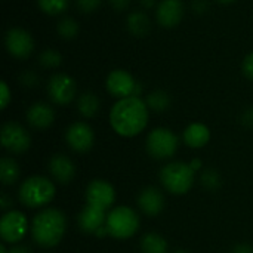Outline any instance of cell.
<instances>
[{
	"mask_svg": "<svg viewBox=\"0 0 253 253\" xmlns=\"http://www.w3.org/2000/svg\"><path fill=\"white\" fill-rule=\"evenodd\" d=\"M148 105L139 96L119 99L110 111V125L113 130L123 136L132 138L139 135L148 125Z\"/></svg>",
	"mask_w": 253,
	"mask_h": 253,
	"instance_id": "cell-1",
	"label": "cell"
},
{
	"mask_svg": "<svg viewBox=\"0 0 253 253\" xmlns=\"http://www.w3.org/2000/svg\"><path fill=\"white\" fill-rule=\"evenodd\" d=\"M67 230L65 215L55 208L39 212L31 222L33 240L42 248H55L62 240Z\"/></svg>",
	"mask_w": 253,
	"mask_h": 253,
	"instance_id": "cell-2",
	"label": "cell"
},
{
	"mask_svg": "<svg viewBox=\"0 0 253 253\" xmlns=\"http://www.w3.org/2000/svg\"><path fill=\"white\" fill-rule=\"evenodd\" d=\"M19 202L27 208H42L55 197V185L44 176H30L19 187Z\"/></svg>",
	"mask_w": 253,
	"mask_h": 253,
	"instance_id": "cell-3",
	"label": "cell"
},
{
	"mask_svg": "<svg viewBox=\"0 0 253 253\" xmlns=\"http://www.w3.org/2000/svg\"><path fill=\"white\" fill-rule=\"evenodd\" d=\"M194 173L196 172L190 165L172 162L160 170V181L170 194L182 196L191 190L194 184Z\"/></svg>",
	"mask_w": 253,
	"mask_h": 253,
	"instance_id": "cell-4",
	"label": "cell"
},
{
	"mask_svg": "<svg viewBox=\"0 0 253 253\" xmlns=\"http://www.w3.org/2000/svg\"><path fill=\"white\" fill-rule=\"evenodd\" d=\"M105 227L111 237L125 240V239L132 237L138 231L139 216L136 215L133 209L127 206H119V208H114L107 215Z\"/></svg>",
	"mask_w": 253,
	"mask_h": 253,
	"instance_id": "cell-5",
	"label": "cell"
},
{
	"mask_svg": "<svg viewBox=\"0 0 253 253\" xmlns=\"http://www.w3.org/2000/svg\"><path fill=\"white\" fill-rule=\"evenodd\" d=\"M147 151L153 159L165 160L173 157L179 147L178 136L166 127H156L147 136Z\"/></svg>",
	"mask_w": 253,
	"mask_h": 253,
	"instance_id": "cell-6",
	"label": "cell"
},
{
	"mask_svg": "<svg viewBox=\"0 0 253 253\" xmlns=\"http://www.w3.org/2000/svg\"><path fill=\"white\" fill-rule=\"evenodd\" d=\"M0 139H1V145L7 151L15 154L25 153L31 145V138L27 129L16 122H7L1 126Z\"/></svg>",
	"mask_w": 253,
	"mask_h": 253,
	"instance_id": "cell-7",
	"label": "cell"
},
{
	"mask_svg": "<svg viewBox=\"0 0 253 253\" xmlns=\"http://www.w3.org/2000/svg\"><path fill=\"white\" fill-rule=\"evenodd\" d=\"M4 46L10 56L16 59H27L34 50V39L27 30L13 27L7 30L4 36Z\"/></svg>",
	"mask_w": 253,
	"mask_h": 253,
	"instance_id": "cell-8",
	"label": "cell"
},
{
	"mask_svg": "<svg viewBox=\"0 0 253 253\" xmlns=\"http://www.w3.org/2000/svg\"><path fill=\"white\" fill-rule=\"evenodd\" d=\"M105 87L110 92V95L123 99L136 93L138 82L129 71L123 68H116L108 73L105 79Z\"/></svg>",
	"mask_w": 253,
	"mask_h": 253,
	"instance_id": "cell-9",
	"label": "cell"
},
{
	"mask_svg": "<svg viewBox=\"0 0 253 253\" xmlns=\"http://www.w3.org/2000/svg\"><path fill=\"white\" fill-rule=\"evenodd\" d=\"M47 95L56 105H68L76 95V82L65 73L53 74L47 82Z\"/></svg>",
	"mask_w": 253,
	"mask_h": 253,
	"instance_id": "cell-10",
	"label": "cell"
},
{
	"mask_svg": "<svg viewBox=\"0 0 253 253\" xmlns=\"http://www.w3.org/2000/svg\"><path fill=\"white\" fill-rule=\"evenodd\" d=\"M28 231V222L22 212L10 211L3 215L0 221V236L4 243H18Z\"/></svg>",
	"mask_w": 253,
	"mask_h": 253,
	"instance_id": "cell-11",
	"label": "cell"
},
{
	"mask_svg": "<svg viewBox=\"0 0 253 253\" xmlns=\"http://www.w3.org/2000/svg\"><path fill=\"white\" fill-rule=\"evenodd\" d=\"M65 141L68 147L76 153H86L93 147L95 133L92 127L84 122H76L67 127Z\"/></svg>",
	"mask_w": 253,
	"mask_h": 253,
	"instance_id": "cell-12",
	"label": "cell"
},
{
	"mask_svg": "<svg viewBox=\"0 0 253 253\" xmlns=\"http://www.w3.org/2000/svg\"><path fill=\"white\" fill-rule=\"evenodd\" d=\"M86 202L90 206L107 211L116 202V191L110 182L102 181V179H95L87 185Z\"/></svg>",
	"mask_w": 253,
	"mask_h": 253,
	"instance_id": "cell-13",
	"label": "cell"
},
{
	"mask_svg": "<svg viewBox=\"0 0 253 253\" xmlns=\"http://www.w3.org/2000/svg\"><path fill=\"white\" fill-rule=\"evenodd\" d=\"M184 16L182 0H160L156 6V21L160 27L173 28Z\"/></svg>",
	"mask_w": 253,
	"mask_h": 253,
	"instance_id": "cell-14",
	"label": "cell"
},
{
	"mask_svg": "<svg viewBox=\"0 0 253 253\" xmlns=\"http://www.w3.org/2000/svg\"><path fill=\"white\" fill-rule=\"evenodd\" d=\"M105 222H107L105 211L98 209V208L90 206V205H87L77 216L79 228L87 234H96V231L99 228L105 227Z\"/></svg>",
	"mask_w": 253,
	"mask_h": 253,
	"instance_id": "cell-15",
	"label": "cell"
},
{
	"mask_svg": "<svg viewBox=\"0 0 253 253\" xmlns=\"http://www.w3.org/2000/svg\"><path fill=\"white\" fill-rule=\"evenodd\" d=\"M53 120H55V111L46 102H34L27 110V122L34 129L44 130L52 126Z\"/></svg>",
	"mask_w": 253,
	"mask_h": 253,
	"instance_id": "cell-16",
	"label": "cell"
},
{
	"mask_svg": "<svg viewBox=\"0 0 253 253\" xmlns=\"http://www.w3.org/2000/svg\"><path fill=\"white\" fill-rule=\"evenodd\" d=\"M139 209L148 216H157L165 209V196L156 187L144 188L138 196Z\"/></svg>",
	"mask_w": 253,
	"mask_h": 253,
	"instance_id": "cell-17",
	"label": "cell"
},
{
	"mask_svg": "<svg viewBox=\"0 0 253 253\" xmlns=\"http://www.w3.org/2000/svg\"><path fill=\"white\" fill-rule=\"evenodd\" d=\"M49 172L53 179L62 185H67L73 181L76 175V168L71 159L65 154H55L49 162Z\"/></svg>",
	"mask_w": 253,
	"mask_h": 253,
	"instance_id": "cell-18",
	"label": "cell"
},
{
	"mask_svg": "<svg viewBox=\"0 0 253 253\" xmlns=\"http://www.w3.org/2000/svg\"><path fill=\"white\" fill-rule=\"evenodd\" d=\"M211 141V130L203 123H191L184 130V142L191 148H202Z\"/></svg>",
	"mask_w": 253,
	"mask_h": 253,
	"instance_id": "cell-19",
	"label": "cell"
},
{
	"mask_svg": "<svg viewBox=\"0 0 253 253\" xmlns=\"http://www.w3.org/2000/svg\"><path fill=\"white\" fill-rule=\"evenodd\" d=\"M126 27L129 33L135 37H145L151 30L150 18L142 10H133L126 18Z\"/></svg>",
	"mask_w": 253,
	"mask_h": 253,
	"instance_id": "cell-20",
	"label": "cell"
},
{
	"mask_svg": "<svg viewBox=\"0 0 253 253\" xmlns=\"http://www.w3.org/2000/svg\"><path fill=\"white\" fill-rule=\"evenodd\" d=\"M99 108H101L99 98L93 92H83L77 99V110L86 119L95 117L98 114Z\"/></svg>",
	"mask_w": 253,
	"mask_h": 253,
	"instance_id": "cell-21",
	"label": "cell"
},
{
	"mask_svg": "<svg viewBox=\"0 0 253 253\" xmlns=\"http://www.w3.org/2000/svg\"><path fill=\"white\" fill-rule=\"evenodd\" d=\"M19 178V166L10 157H3L0 160V181L3 185H13Z\"/></svg>",
	"mask_w": 253,
	"mask_h": 253,
	"instance_id": "cell-22",
	"label": "cell"
},
{
	"mask_svg": "<svg viewBox=\"0 0 253 253\" xmlns=\"http://www.w3.org/2000/svg\"><path fill=\"white\" fill-rule=\"evenodd\" d=\"M141 252L142 253H168L166 239L157 233H148L141 240Z\"/></svg>",
	"mask_w": 253,
	"mask_h": 253,
	"instance_id": "cell-23",
	"label": "cell"
},
{
	"mask_svg": "<svg viewBox=\"0 0 253 253\" xmlns=\"http://www.w3.org/2000/svg\"><path fill=\"white\" fill-rule=\"evenodd\" d=\"M147 105L150 110L156 111V113H162V111H166L169 107H170V96L166 90H154L151 93H148L147 99H145Z\"/></svg>",
	"mask_w": 253,
	"mask_h": 253,
	"instance_id": "cell-24",
	"label": "cell"
},
{
	"mask_svg": "<svg viewBox=\"0 0 253 253\" xmlns=\"http://www.w3.org/2000/svg\"><path fill=\"white\" fill-rule=\"evenodd\" d=\"M39 9L50 16H56L64 13L68 6H70V0H37Z\"/></svg>",
	"mask_w": 253,
	"mask_h": 253,
	"instance_id": "cell-25",
	"label": "cell"
},
{
	"mask_svg": "<svg viewBox=\"0 0 253 253\" xmlns=\"http://www.w3.org/2000/svg\"><path fill=\"white\" fill-rule=\"evenodd\" d=\"M79 24L74 18L71 16H65L62 19H59V22L56 24V31L58 34L65 39V40H71L79 34Z\"/></svg>",
	"mask_w": 253,
	"mask_h": 253,
	"instance_id": "cell-26",
	"label": "cell"
},
{
	"mask_svg": "<svg viewBox=\"0 0 253 253\" xmlns=\"http://www.w3.org/2000/svg\"><path fill=\"white\" fill-rule=\"evenodd\" d=\"M62 62V55L53 49H46L39 55V64L43 68H56Z\"/></svg>",
	"mask_w": 253,
	"mask_h": 253,
	"instance_id": "cell-27",
	"label": "cell"
},
{
	"mask_svg": "<svg viewBox=\"0 0 253 253\" xmlns=\"http://www.w3.org/2000/svg\"><path fill=\"white\" fill-rule=\"evenodd\" d=\"M202 184L208 188V190H216L221 185V178L219 173L213 169H206L202 173Z\"/></svg>",
	"mask_w": 253,
	"mask_h": 253,
	"instance_id": "cell-28",
	"label": "cell"
},
{
	"mask_svg": "<svg viewBox=\"0 0 253 253\" xmlns=\"http://www.w3.org/2000/svg\"><path fill=\"white\" fill-rule=\"evenodd\" d=\"M102 0H76V6L82 13H92L101 6Z\"/></svg>",
	"mask_w": 253,
	"mask_h": 253,
	"instance_id": "cell-29",
	"label": "cell"
},
{
	"mask_svg": "<svg viewBox=\"0 0 253 253\" xmlns=\"http://www.w3.org/2000/svg\"><path fill=\"white\" fill-rule=\"evenodd\" d=\"M19 82H21L24 86H27V87H33V86H36V84L39 83V76H37L34 71L27 70V71H24V73L19 76Z\"/></svg>",
	"mask_w": 253,
	"mask_h": 253,
	"instance_id": "cell-30",
	"label": "cell"
},
{
	"mask_svg": "<svg viewBox=\"0 0 253 253\" xmlns=\"http://www.w3.org/2000/svg\"><path fill=\"white\" fill-rule=\"evenodd\" d=\"M10 99H12L10 89H9V86H7L6 82H1V83H0V108L4 110V108L9 105Z\"/></svg>",
	"mask_w": 253,
	"mask_h": 253,
	"instance_id": "cell-31",
	"label": "cell"
},
{
	"mask_svg": "<svg viewBox=\"0 0 253 253\" xmlns=\"http://www.w3.org/2000/svg\"><path fill=\"white\" fill-rule=\"evenodd\" d=\"M242 71H243L246 79L253 80V52L245 56L243 64H242Z\"/></svg>",
	"mask_w": 253,
	"mask_h": 253,
	"instance_id": "cell-32",
	"label": "cell"
},
{
	"mask_svg": "<svg viewBox=\"0 0 253 253\" xmlns=\"http://www.w3.org/2000/svg\"><path fill=\"white\" fill-rule=\"evenodd\" d=\"M111 7L117 12H123L130 6V0H108Z\"/></svg>",
	"mask_w": 253,
	"mask_h": 253,
	"instance_id": "cell-33",
	"label": "cell"
},
{
	"mask_svg": "<svg viewBox=\"0 0 253 253\" xmlns=\"http://www.w3.org/2000/svg\"><path fill=\"white\" fill-rule=\"evenodd\" d=\"M209 9L208 0H193V10L196 13H205Z\"/></svg>",
	"mask_w": 253,
	"mask_h": 253,
	"instance_id": "cell-34",
	"label": "cell"
},
{
	"mask_svg": "<svg viewBox=\"0 0 253 253\" xmlns=\"http://www.w3.org/2000/svg\"><path fill=\"white\" fill-rule=\"evenodd\" d=\"M242 123H243L246 127L253 129V107L248 108V110L243 113V116H242Z\"/></svg>",
	"mask_w": 253,
	"mask_h": 253,
	"instance_id": "cell-35",
	"label": "cell"
},
{
	"mask_svg": "<svg viewBox=\"0 0 253 253\" xmlns=\"http://www.w3.org/2000/svg\"><path fill=\"white\" fill-rule=\"evenodd\" d=\"M9 206H12V199L9 197L7 193H1V197H0V208L3 211H6Z\"/></svg>",
	"mask_w": 253,
	"mask_h": 253,
	"instance_id": "cell-36",
	"label": "cell"
},
{
	"mask_svg": "<svg viewBox=\"0 0 253 253\" xmlns=\"http://www.w3.org/2000/svg\"><path fill=\"white\" fill-rule=\"evenodd\" d=\"M231 253H253V248L249 245H237L234 246Z\"/></svg>",
	"mask_w": 253,
	"mask_h": 253,
	"instance_id": "cell-37",
	"label": "cell"
},
{
	"mask_svg": "<svg viewBox=\"0 0 253 253\" xmlns=\"http://www.w3.org/2000/svg\"><path fill=\"white\" fill-rule=\"evenodd\" d=\"M9 253H31L30 252V249L27 248V246H13Z\"/></svg>",
	"mask_w": 253,
	"mask_h": 253,
	"instance_id": "cell-38",
	"label": "cell"
},
{
	"mask_svg": "<svg viewBox=\"0 0 253 253\" xmlns=\"http://www.w3.org/2000/svg\"><path fill=\"white\" fill-rule=\"evenodd\" d=\"M139 3L144 9H151L156 6V0H139Z\"/></svg>",
	"mask_w": 253,
	"mask_h": 253,
	"instance_id": "cell-39",
	"label": "cell"
},
{
	"mask_svg": "<svg viewBox=\"0 0 253 253\" xmlns=\"http://www.w3.org/2000/svg\"><path fill=\"white\" fill-rule=\"evenodd\" d=\"M190 166H191V168H193V170L196 172V170L202 169V162H200V160H193V162L190 163Z\"/></svg>",
	"mask_w": 253,
	"mask_h": 253,
	"instance_id": "cell-40",
	"label": "cell"
},
{
	"mask_svg": "<svg viewBox=\"0 0 253 253\" xmlns=\"http://www.w3.org/2000/svg\"><path fill=\"white\" fill-rule=\"evenodd\" d=\"M218 3H221V4H230V3H234L236 0H216Z\"/></svg>",
	"mask_w": 253,
	"mask_h": 253,
	"instance_id": "cell-41",
	"label": "cell"
},
{
	"mask_svg": "<svg viewBox=\"0 0 253 253\" xmlns=\"http://www.w3.org/2000/svg\"><path fill=\"white\" fill-rule=\"evenodd\" d=\"M0 253H9V251L6 249V246H4V245H0Z\"/></svg>",
	"mask_w": 253,
	"mask_h": 253,
	"instance_id": "cell-42",
	"label": "cell"
},
{
	"mask_svg": "<svg viewBox=\"0 0 253 253\" xmlns=\"http://www.w3.org/2000/svg\"><path fill=\"white\" fill-rule=\"evenodd\" d=\"M175 253H188V252H185V251H176Z\"/></svg>",
	"mask_w": 253,
	"mask_h": 253,
	"instance_id": "cell-43",
	"label": "cell"
}]
</instances>
